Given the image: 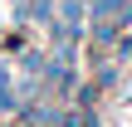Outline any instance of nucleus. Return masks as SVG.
Returning a JSON list of instances; mask_svg holds the SVG:
<instances>
[{"label": "nucleus", "instance_id": "nucleus-1", "mask_svg": "<svg viewBox=\"0 0 132 127\" xmlns=\"http://www.w3.org/2000/svg\"><path fill=\"white\" fill-rule=\"evenodd\" d=\"M29 15L34 20H49V0H29Z\"/></svg>", "mask_w": 132, "mask_h": 127}]
</instances>
